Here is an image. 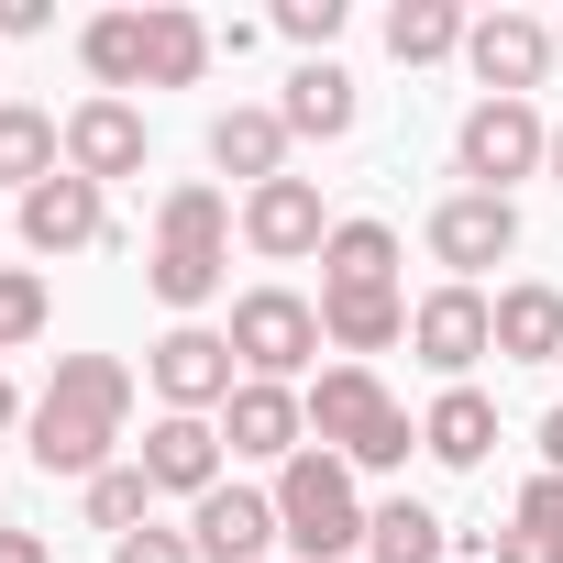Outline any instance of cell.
Returning <instances> with one entry per match:
<instances>
[{
  "label": "cell",
  "mask_w": 563,
  "mask_h": 563,
  "mask_svg": "<svg viewBox=\"0 0 563 563\" xmlns=\"http://www.w3.org/2000/svg\"><path fill=\"white\" fill-rule=\"evenodd\" d=\"M144 276H155V299H166V310H210V299H221V276H232V199L199 188V177L166 188Z\"/></svg>",
  "instance_id": "4"
},
{
  "label": "cell",
  "mask_w": 563,
  "mask_h": 563,
  "mask_svg": "<svg viewBox=\"0 0 563 563\" xmlns=\"http://www.w3.org/2000/svg\"><path fill=\"white\" fill-rule=\"evenodd\" d=\"M56 166H67V122L34 111V100H0V177H12V188H45Z\"/></svg>",
  "instance_id": "23"
},
{
  "label": "cell",
  "mask_w": 563,
  "mask_h": 563,
  "mask_svg": "<svg viewBox=\"0 0 563 563\" xmlns=\"http://www.w3.org/2000/svg\"><path fill=\"white\" fill-rule=\"evenodd\" d=\"M486 552H497V563H563V541H552V530H519V519L486 530Z\"/></svg>",
  "instance_id": "31"
},
{
  "label": "cell",
  "mask_w": 563,
  "mask_h": 563,
  "mask_svg": "<svg viewBox=\"0 0 563 563\" xmlns=\"http://www.w3.org/2000/svg\"><path fill=\"white\" fill-rule=\"evenodd\" d=\"M442 541H453V519L420 497H376V519H365V563H442Z\"/></svg>",
  "instance_id": "24"
},
{
  "label": "cell",
  "mask_w": 563,
  "mask_h": 563,
  "mask_svg": "<svg viewBox=\"0 0 563 563\" xmlns=\"http://www.w3.org/2000/svg\"><path fill=\"white\" fill-rule=\"evenodd\" d=\"M299 398H310V442L343 453L354 475H387V464H409V442H420V420L376 387V365H321V387H299Z\"/></svg>",
  "instance_id": "5"
},
{
  "label": "cell",
  "mask_w": 563,
  "mask_h": 563,
  "mask_svg": "<svg viewBox=\"0 0 563 563\" xmlns=\"http://www.w3.org/2000/svg\"><path fill=\"white\" fill-rule=\"evenodd\" d=\"M133 464L155 475V497H188V508H199V497L221 486V420H188V409H166V420L133 442Z\"/></svg>",
  "instance_id": "17"
},
{
  "label": "cell",
  "mask_w": 563,
  "mask_h": 563,
  "mask_svg": "<svg viewBox=\"0 0 563 563\" xmlns=\"http://www.w3.org/2000/svg\"><path fill=\"white\" fill-rule=\"evenodd\" d=\"M276 34H288V45H310V56H332V34H343V0H276Z\"/></svg>",
  "instance_id": "28"
},
{
  "label": "cell",
  "mask_w": 563,
  "mask_h": 563,
  "mask_svg": "<svg viewBox=\"0 0 563 563\" xmlns=\"http://www.w3.org/2000/svg\"><path fill=\"white\" fill-rule=\"evenodd\" d=\"M519 254V199H486V188H453L431 210V265H453V288H475L486 265Z\"/></svg>",
  "instance_id": "10"
},
{
  "label": "cell",
  "mask_w": 563,
  "mask_h": 563,
  "mask_svg": "<svg viewBox=\"0 0 563 563\" xmlns=\"http://www.w3.org/2000/svg\"><path fill=\"white\" fill-rule=\"evenodd\" d=\"M78 56H89L100 100H122V89H199L210 56H221V34L199 12H177V0H155V12H100L78 34Z\"/></svg>",
  "instance_id": "3"
},
{
  "label": "cell",
  "mask_w": 563,
  "mask_h": 563,
  "mask_svg": "<svg viewBox=\"0 0 563 563\" xmlns=\"http://www.w3.org/2000/svg\"><path fill=\"white\" fill-rule=\"evenodd\" d=\"M56 23V0H0V34H45Z\"/></svg>",
  "instance_id": "32"
},
{
  "label": "cell",
  "mask_w": 563,
  "mask_h": 563,
  "mask_svg": "<svg viewBox=\"0 0 563 563\" xmlns=\"http://www.w3.org/2000/svg\"><path fill=\"white\" fill-rule=\"evenodd\" d=\"M497 365H563V288H497Z\"/></svg>",
  "instance_id": "21"
},
{
  "label": "cell",
  "mask_w": 563,
  "mask_h": 563,
  "mask_svg": "<svg viewBox=\"0 0 563 563\" xmlns=\"http://www.w3.org/2000/svg\"><path fill=\"white\" fill-rule=\"evenodd\" d=\"M133 420V365L122 354H56L45 398H34V464L45 475H111V442Z\"/></svg>",
  "instance_id": "2"
},
{
  "label": "cell",
  "mask_w": 563,
  "mask_h": 563,
  "mask_svg": "<svg viewBox=\"0 0 563 563\" xmlns=\"http://www.w3.org/2000/svg\"><path fill=\"white\" fill-rule=\"evenodd\" d=\"M12 420H34V409H23V398H12V376H0V431H12Z\"/></svg>",
  "instance_id": "35"
},
{
  "label": "cell",
  "mask_w": 563,
  "mask_h": 563,
  "mask_svg": "<svg viewBox=\"0 0 563 563\" xmlns=\"http://www.w3.org/2000/svg\"><path fill=\"white\" fill-rule=\"evenodd\" d=\"M409 354H420L442 387H464V376L497 354V299H486V288H453V276H442V288L409 310Z\"/></svg>",
  "instance_id": "9"
},
{
  "label": "cell",
  "mask_w": 563,
  "mask_h": 563,
  "mask_svg": "<svg viewBox=\"0 0 563 563\" xmlns=\"http://www.w3.org/2000/svg\"><path fill=\"white\" fill-rule=\"evenodd\" d=\"M420 453H442L453 475H475V464L497 453V398H486V387H442L431 420H420Z\"/></svg>",
  "instance_id": "22"
},
{
  "label": "cell",
  "mask_w": 563,
  "mask_h": 563,
  "mask_svg": "<svg viewBox=\"0 0 563 563\" xmlns=\"http://www.w3.org/2000/svg\"><path fill=\"white\" fill-rule=\"evenodd\" d=\"M552 188H563V122H552Z\"/></svg>",
  "instance_id": "36"
},
{
  "label": "cell",
  "mask_w": 563,
  "mask_h": 563,
  "mask_svg": "<svg viewBox=\"0 0 563 563\" xmlns=\"http://www.w3.org/2000/svg\"><path fill=\"white\" fill-rule=\"evenodd\" d=\"M541 475H563V409H541Z\"/></svg>",
  "instance_id": "34"
},
{
  "label": "cell",
  "mask_w": 563,
  "mask_h": 563,
  "mask_svg": "<svg viewBox=\"0 0 563 563\" xmlns=\"http://www.w3.org/2000/svg\"><path fill=\"white\" fill-rule=\"evenodd\" d=\"M265 497H276V530H288L299 563H354V552H365V519H376V508L354 497V464H343V453L310 442L299 464H276Z\"/></svg>",
  "instance_id": "6"
},
{
  "label": "cell",
  "mask_w": 563,
  "mask_h": 563,
  "mask_svg": "<svg viewBox=\"0 0 563 563\" xmlns=\"http://www.w3.org/2000/svg\"><path fill=\"white\" fill-rule=\"evenodd\" d=\"M0 563H56V552H45L34 530H0Z\"/></svg>",
  "instance_id": "33"
},
{
  "label": "cell",
  "mask_w": 563,
  "mask_h": 563,
  "mask_svg": "<svg viewBox=\"0 0 563 563\" xmlns=\"http://www.w3.org/2000/svg\"><path fill=\"white\" fill-rule=\"evenodd\" d=\"M45 332V276L34 265H0V354H23Z\"/></svg>",
  "instance_id": "27"
},
{
  "label": "cell",
  "mask_w": 563,
  "mask_h": 563,
  "mask_svg": "<svg viewBox=\"0 0 563 563\" xmlns=\"http://www.w3.org/2000/svg\"><path fill=\"white\" fill-rule=\"evenodd\" d=\"M144 155H155V133H144V111L133 100H78L67 111V166L89 177V188H111V177H144Z\"/></svg>",
  "instance_id": "15"
},
{
  "label": "cell",
  "mask_w": 563,
  "mask_h": 563,
  "mask_svg": "<svg viewBox=\"0 0 563 563\" xmlns=\"http://www.w3.org/2000/svg\"><path fill=\"white\" fill-rule=\"evenodd\" d=\"M221 453H243V464H299V453H310V398L243 376V387L221 398Z\"/></svg>",
  "instance_id": "13"
},
{
  "label": "cell",
  "mask_w": 563,
  "mask_h": 563,
  "mask_svg": "<svg viewBox=\"0 0 563 563\" xmlns=\"http://www.w3.org/2000/svg\"><path fill=\"white\" fill-rule=\"evenodd\" d=\"M111 563H199V541H188V530H155V519H144L133 541H111Z\"/></svg>",
  "instance_id": "29"
},
{
  "label": "cell",
  "mask_w": 563,
  "mask_h": 563,
  "mask_svg": "<svg viewBox=\"0 0 563 563\" xmlns=\"http://www.w3.org/2000/svg\"><path fill=\"white\" fill-rule=\"evenodd\" d=\"M321 343L354 354V365L409 343V288H398V232L387 221H332V243H321Z\"/></svg>",
  "instance_id": "1"
},
{
  "label": "cell",
  "mask_w": 563,
  "mask_h": 563,
  "mask_svg": "<svg viewBox=\"0 0 563 563\" xmlns=\"http://www.w3.org/2000/svg\"><path fill=\"white\" fill-rule=\"evenodd\" d=\"M519 530H552L563 541V475H530L519 486Z\"/></svg>",
  "instance_id": "30"
},
{
  "label": "cell",
  "mask_w": 563,
  "mask_h": 563,
  "mask_svg": "<svg viewBox=\"0 0 563 563\" xmlns=\"http://www.w3.org/2000/svg\"><path fill=\"white\" fill-rule=\"evenodd\" d=\"M453 166H464V188L508 199L530 166H552V122H541L530 100H475V111H464V133H453Z\"/></svg>",
  "instance_id": "8"
},
{
  "label": "cell",
  "mask_w": 563,
  "mask_h": 563,
  "mask_svg": "<svg viewBox=\"0 0 563 563\" xmlns=\"http://www.w3.org/2000/svg\"><path fill=\"white\" fill-rule=\"evenodd\" d=\"M276 122H288V133H310V144H343V133L365 122V89H354V67H332V56H299V78H288V100H276Z\"/></svg>",
  "instance_id": "19"
},
{
  "label": "cell",
  "mask_w": 563,
  "mask_h": 563,
  "mask_svg": "<svg viewBox=\"0 0 563 563\" xmlns=\"http://www.w3.org/2000/svg\"><path fill=\"white\" fill-rule=\"evenodd\" d=\"M552 67H563V23H552Z\"/></svg>",
  "instance_id": "37"
},
{
  "label": "cell",
  "mask_w": 563,
  "mask_h": 563,
  "mask_svg": "<svg viewBox=\"0 0 563 563\" xmlns=\"http://www.w3.org/2000/svg\"><path fill=\"white\" fill-rule=\"evenodd\" d=\"M475 23L453 12V0H398V12H387V56L398 67H431V56H453Z\"/></svg>",
  "instance_id": "25"
},
{
  "label": "cell",
  "mask_w": 563,
  "mask_h": 563,
  "mask_svg": "<svg viewBox=\"0 0 563 563\" xmlns=\"http://www.w3.org/2000/svg\"><path fill=\"white\" fill-rule=\"evenodd\" d=\"M188 541H199V563H265V541H288V530H276V497L210 486V497L188 508Z\"/></svg>",
  "instance_id": "18"
},
{
  "label": "cell",
  "mask_w": 563,
  "mask_h": 563,
  "mask_svg": "<svg viewBox=\"0 0 563 563\" xmlns=\"http://www.w3.org/2000/svg\"><path fill=\"white\" fill-rule=\"evenodd\" d=\"M144 519H155V475H144V464H111V475H89V530L133 541Z\"/></svg>",
  "instance_id": "26"
},
{
  "label": "cell",
  "mask_w": 563,
  "mask_h": 563,
  "mask_svg": "<svg viewBox=\"0 0 563 563\" xmlns=\"http://www.w3.org/2000/svg\"><path fill=\"white\" fill-rule=\"evenodd\" d=\"M288 122H276V111H254V100H232L221 122H210V166L221 177H243V188H265V177H288Z\"/></svg>",
  "instance_id": "20"
},
{
  "label": "cell",
  "mask_w": 563,
  "mask_h": 563,
  "mask_svg": "<svg viewBox=\"0 0 563 563\" xmlns=\"http://www.w3.org/2000/svg\"><path fill=\"white\" fill-rule=\"evenodd\" d=\"M144 376H155V398H166V409H188V420H210V409L243 387V365H232V332H199V321H177V332L144 354Z\"/></svg>",
  "instance_id": "11"
},
{
  "label": "cell",
  "mask_w": 563,
  "mask_h": 563,
  "mask_svg": "<svg viewBox=\"0 0 563 563\" xmlns=\"http://www.w3.org/2000/svg\"><path fill=\"white\" fill-rule=\"evenodd\" d=\"M12 221H23L34 254H100V243H111V188H89L78 166H56L45 188H23Z\"/></svg>",
  "instance_id": "12"
},
{
  "label": "cell",
  "mask_w": 563,
  "mask_h": 563,
  "mask_svg": "<svg viewBox=\"0 0 563 563\" xmlns=\"http://www.w3.org/2000/svg\"><path fill=\"white\" fill-rule=\"evenodd\" d=\"M464 67L486 78V100H530V89L552 78V23H530V12H486V23L464 34Z\"/></svg>",
  "instance_id": "14"
},
{
  "label": "cell",
  "mask_w": 563,
  "mask_h": 563,
  "mask_svg": "<svg viewBox=\"0 0 563 563\" xmlns=\"http://www.w3.org/2000/svg\"><path fill=\"white\" fill-rule=\"evenodd\" d=\"M310 354H321V310H310L299 288H243V299H232V365H243L254 387L310 376Z\"/></svg>",
  "instance_id": "7"
},
{
  "label": "cell",
  "mask_w": 563,
  "mask_h": 563,
  "mask_svg": "<svg viewBox=\"0 0 563 563\" xmlns=\"http://www.w3.org/2000/svg\"><path fill=\"white\" fill-rule=\"evenodd\" d=\"M243 243H254L265 265H299V254H321V243H332V221H321V188H310V177H265V188H243Z\"/></svg>",
  "instance_id": "16"
}]
</instances>
